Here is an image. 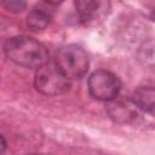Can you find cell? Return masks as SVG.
Wrapping results in <instances>:
<instances>
[{"mask_svg":"<svg viewBox=\"0 0 155 155\" xmlns=\"http://www.w3.org/2000/svg\"><path fill=\"white\" fill-rule=\"evenodd\" d=\"M5 54L13 63L25 67L39 69L48 61V51L38 40L18 35L7 39L4 44Z\"/></svg>","mask_w":155,"mask_h":155,"instance_id":"1","label":"cell"},{"mask_svg":"<svg viewBox=\"0 0 155 155\" xmlns=\"http://www.w3.org/2000/svg\"><path fill=\"white\" fill-rule=\"evenodd\" d=\"M56 64L68 79H80L88 70V56L78 45L62 46L56 53Z\"/></svg>","mask_w":155,"mask_h":155,"instance_id":"2","label":"cell"},{"mask_svg":"<svg viewBox=\"0 0 155 155\" xmlns=\"http://www.w3.org/2000/svg\"><path fill=\"white\" fill-rule=\"evenodd\" d=\"M35 88L46 96H59L69 91V79L62 73L58 65L52 62H47L39 69H36L34 78Z\"/></svg>","mask_w":155,"mask_h":155,"instance_id":"3","label":"cell"},{"mask_svg":"<svg viewBox=\"0 0 155 155\" xmlns=\"http://www.w3.org/2000/svg\"><path fill=\"white\" fill-rule=\"evenodd\" d=\"M88 91L90 94L99 101H113L117 97L121 90L120 79L111 71L99 69L93 71L88 78Z\"/></svg>","mask_w":155,"mask_h":155,"instance_id":"4","label":"cell"},{"mask_svg":"<svg viewBox=\"0 0 155 155\" xmlns=\"http://www.w3.org/2000/svg\"><path fill=\"white\" fill-rule=\"evenodd\" d=\"M79 19L85 25H93L103 21L110 10V2L103 0H79L75 1Z\"/></svg>","mask_w":155,"mask_h":155,"instance_id":"5","label":"cell"},{"mask_svg":"<svg viewBox=\"0 0 155 155\" xmlns=\"http://www.w3.org/2000/svg\"><path fill=\"white\" fill-rule=\"evenodd\" d=\"M137 107L136 104L132 102V104L130 102H124V101H116L113 99L109 102V104L107 105V111L109 114V116L120 124H128L131 121H133L134 119H137L138 113H137Z\"/></svg>","mask_w":155,"mask_h":155,"instance_id":"6","label":"cell"},{"mask_svg":"<svg viewBox=\"0 0 155 155\" xmlns=\"http://www.w3.org/2000/svg\"><path fill=\"white\" fill-rule=\"evenodd\" d=\"M132 102L138 109L151 116H155V87H138L132 94Z\"/></svg>","mask_w":155,"mask_h":155,"instance_id":"7","label":"cell"},{"mask_svg":"<svg viewBox=\"0 0 155 155\" xmlns=\"http://www.w3.org/2000/svg\"><path fill=\"white\" fill-rule=\"evenodd\" d=\"M51 12L45 7H34L27 16V25L33 31H41L51 22Z\"/></svg>","mask_w":155,"mask_h":155,"instance_id":"8","label":"cell"},{"mask_svg":"<svg viewBox=\"0 0 155 155\" xmlns=\"http://www.w3.org/2000/svg\"><path fill=\"white\" fill-rule=\"evenodd\" d=\"M2 6L10 12L18 13V12H22L25 8L27 2L25 1H21V0H8V1H4Z\"/></svg>","mask_w":155,"mask_h":155,"instance_id":"9","label":"cell"},{"mask_svg":"<svg viewBox=\"0 0 155 155\" xmlns=\"http://www.w3.org/2000/svg\"><path fill=\"white\" fill-rule=\"evenodd\" d=\"M1 142H2V145H1V153H4V151H5V148H6V142H5L4 136H1Z\"/></svg>","mask_w":155,"mask_h":155,"instance_id":"10","label":"cell"},{"mask_svg":"<svg viewBox=\"0 0 155 155\" xmlns=\"http://www.w3.org/2000/svg\"><path fill=\"white\" fill-rule=\"evenodd\" d=\"M151 18H153V21H155V8H154V11L151 12Z\"/></svg>","mask_w":155,"mask_h":155,"instance_id":"11","label":"cell"},{"mask_svg":"<svg viewBox=\"0 0 155 155\" xmlns=\"http://www.w3.org/2000/svg\"><path fill=\"white\" fill-rule=\"evenodd\" d=\"M30 155H51V154H30Z\"/></svg>","mask_w":155,"mask_h":155,"instance_id":"12","label":"cell"}]
</instances>
